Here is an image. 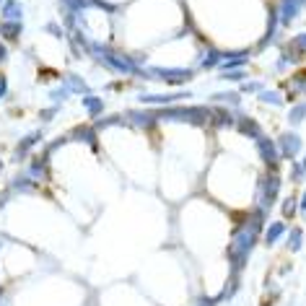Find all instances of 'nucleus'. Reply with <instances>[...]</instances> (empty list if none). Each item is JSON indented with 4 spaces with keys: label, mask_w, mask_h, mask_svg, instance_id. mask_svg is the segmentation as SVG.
Here are the masks:
<instances>
[{
    "label": "nucleus",
    "mask_w": 306,
    "mask_h": 306,
    "mask_svg": "<svg viewBox=\"0 0 306 306\" xmlns=\"http://www.w3.org/2000/svg\"><path fill=\"white\" fill-rule=\"evenodd\" d=\"M5 91V83H3V78H0V94H3Z\"/></svg>",
    "instance_id": "f257e3e1"
},
{
    "label": "nucleus",
    "mask_w": 306,
    "mask_h": 306,
    "mask_svg": "<svg viewBox=\"0 0 306 306\" xmlns=\"http://www.w3.org/2000/svg\"><path fill=\"white\" fill-rule=\"evenodd\" d=\"M0 299H3V288H0Z\"/></svg>",
    "instance_id": "f03ea898"
}]
</instances>
